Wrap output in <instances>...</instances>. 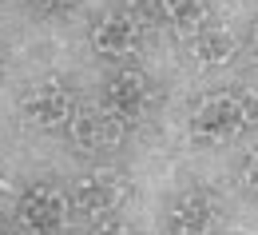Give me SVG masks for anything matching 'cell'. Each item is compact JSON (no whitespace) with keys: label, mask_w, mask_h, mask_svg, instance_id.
Returning a JSON list of instances; mask_svg holds the SVG:
<instances>
[{"label":"cell","mask_w":258,"mask_h":235,"mask_svg":"<svg viewBox=\"0 0 258 235\" xmlns=\"http://www.w3.org/2000/svg\"><path fill=\"white\" fill-rule=\"evenodd\" d=\"M147 100H151L147 80H143L139 72H119V76L107 84V92H103V104H99V108H103L115 124L131 128V124L147 112Z\"/></svg>","instance_id":"obj_5"},{"label":"cell","mask_w":258,"mask_h":235,"mask_svg":"<svg viewBox=\"0 0 258 235\" xmlns=\"http://www.w3.org/2000/svg\"><path fill=\"white\" fill-rule=\"evenodd\" d=\"M242 183L254 192V156H250V160H246V168H242Z\"/></svg>","instance_id":"obj_12"},{"label":"cell","mask_w":258,"mask_h":235,"mask_svg":"<svg viewBox=\"0 0 258 235\" xmlns=\"http://www.w3.org/2000/svg\"><path fill=\"white\" fill-rule=\"evenodd\" d=\"M207 16H211V0H163V24H171L179 32L203 28Z\"/></svg>","instance_id":"obj_10"},{"label":"cell","mask_w":258,"mask_h":235,"mask_svg":"<svg viewBox=\"0 0 258 235\" xmlns=\"http://www.w3.org/2000/svg\"><path fill=\"white\" fill-rule=\"evenodd\" d=\"M219 215H223V203L215 200L211 192H195L187 200L175 203V211L167 215V231L175 235H203L211 231L215 223H219Z\"/></svg>","instance_id":"obj_7"},{"label":"cell","mask_w":258,"mask_h":235,"mask_svg":"<svg viewBox=\"0 0 258 235\" xmlns=\"http://www.w3.org/2000/svg\"><path fill=\"white\" fill-rule=\"evenodd\" d=\"M72 112H76V96L68 92L64 84H36L20 100V116L32 128H44V132L64 128L68 120H72Z\"/></svg>","instance_id":"obj_3"},{"label":"cell","mask_w":258,"mask_h":235,"mask_svg":"<svg viewBox=\"0 0 258 235\" xmlns=\"http://www.w3.org/2000/svg\"><path fill=\"white\" fill-rule=\"evenodd\" d=\"M139 36H143V28L131 12H111L92 28V48L99 56H127V52H135Z\"/></svg>","instance_id":"obj_8"},{"label":"cell","mask_w":258,"mask_h":235,"mask_svg":"<svg viewBox=\"0 0 258 235\" xmlns=\"http://www.w3.org/2000/svg\"><path fill=\"white\" fill-rule=\"evenodd\" d=\"M187 52H191V60L199 68H219V64H230L234 60V52H238V40L230 28H195L191 44H187Z\"/></svg>","instance_id":"obj_9"},{"label":"cell","mask_w":258,"mask_h":235,"mask_svg":"<svg viewBox=\"0 0 258 235\" xmlns=\"http://www.w3.org/2000/svg\"><path fill=\"white\" fill-rule=\"evenodd\" d=\"M8 183H12V171L4 168V160H0V196H4V192H8Z\"/></svg>","instance_id":"obj_13"},{"label":"cell","mask_w":258,"mask_h":235,"mask_svg":"<svg viewBox=\"0 0 258 235\" xmlns=\"http://www.w3.org/2000/svg\"><path fill=\"white\" fill-rule=\"evenodd\" d=\"M131 16L139 20V28L143 24H159L163 20V0H135L131 4Z\"/></svg>","instance_id":"obj_11"},{"label":"cell","mask_w":258,"mask_h":235,"mask_svg":"<svg viewBox=\"0 0 258 235\" xmlns=\"http://www.w3.org/2000/svg\"><path fill=\"white\" fill-rule=\"evenodd\" d=\"M123 200H127V179L115 175V171H107V168L88 171V175H80V179L72 183V203H76V211H84V215H107V211H115Z\"/></svg>","instance_id":"obj_4"},{"label":"cell","mask_w":258,"mask_h":235,"mask_svg":"<svg viewBox=\"0 0 258 235\" xmlns=\"http://www.w3.org/2000/svg\"><path fill=\"white\" fill-rule=\"evenodd\" d=\"M16 219L24 231L36 235H48V231H60L68 219V196L52 183H36L20 196V207H16Z\"/></svg>","instance_id":"obj_2"},{"label":"cell","mask_w":258,"mask_h":235,"mask_svg":"<svg viewBox=\"0 0 258 235\" xmlns=\"http://www.w3.org/2000/svg\"><path fill=\"white\" fill-rule=\"evenodd\" d=\"M68 128V139L80 148V152H99V148H115L127 128L115 124L103 108H84V112H72V120L64 124Z\"/></svg>","instance_id":"obj_6"},{"label":"cell","mask_w":258,"mask_h":235,"mask_svg":"<svg viewBox=\"0 0 258 235\" xmlns=\"http://www.w3.org/2000/svg\"><path fill=\"white\" fill-rule=\"evenodd\" d=\"M0 68H4V64H0Z\"/></svg>","instance_id":"obj_14"},{"label":"cell","mask_w":258,"mask_h":235,"mask_svg":"<svg viewBox=\"0 0 258 235\" xmlns=\"http://www.w3.org/2000/svg\"><path fill=\"white\" fill-rule=\"evenodd\" d=\"M254 92H211L191 116V139L195 144H226L242 128H254Z\"/></svg>","instance_id":"obj_1"}]
</instances>
